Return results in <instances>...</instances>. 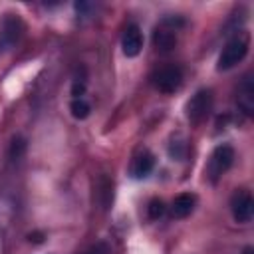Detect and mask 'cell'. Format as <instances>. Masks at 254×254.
Wrapping results in <instances>:
<instances>
[{"label":"cell","instance_id":"cell-1","mask_svg":"<svg viewBox=\"0 0 254 254\" xmlns=\"http://www.w3.org/2000/svg\"><path fill=\"white\" fill-rule=\"evenodd\" d=\"M248 48H250V36L246 32H238L234 34L222 48L220 56H218V62H216V69L218 71H226V69H232L236 64H240L246 54H248Z\"/></svg>","mask_w":254,"mask_h":254},{"label":"cell","instance_id":"cell-2","mask_svg":"<svg viewBox=\"0 0 254 254\" xmlns=\"http://www.w3.org/2000/svg\"><path fill=\"white\" fill-rule=\"evenodd\" d=\"M232 163H234V149L230 145H218V147H214V151L210 153V157L206 161V167H204L206 179L212 185L218 183V179L232 167Z\"/></svg>","mask_w":254,"mask_h":254},{"label":"cell","instance_id":"cell-3","mask_svg":"<svg viewBox=\"0 0 254 254\" xmlns=\"http://www.w3.org/2000/svg\"><path fill=\"white\" fill-rule=\"evenodd\" d=\"M151 83L161 93H175L183 83V69L179 65H175V64L161 65V67L153 69Z\"/></svg>","mask_w":254,"mask_h":254},{"label":"cell","instance_id":"cell-4","mask_svg":"<svg viewBox=\"0 0 254 254\" xmlns=\"http://www.w3.org/2000/svg\"><path fill=\"white\" fill-rule=\"evenodd\" d=\"M24 36V22L18 14H4L0 20V54L12 50Z\"/></svg>","mask_w":254,"mask_h":254},{"label":"cell","instance_id":"cell-5","mask_svg":"<svg viewBox=\"0 0 254 254\" xmlns=\"http://www.w3.org/2000/svg\"><path fill=\"white\" fill-rule=\"evenodd\" d=\"M185 22L181 18H165L153 32V46L157 52H169L177 44V32Z\"/></svg>","mask_w":254,"mask_h":254},{"label":"cell","instance_id":"cell-6","mask_svg":"<svg viewBox=\"0 0 254 254\" xmlns=\"http://www.w3.org/2000/svg\"><path fill=\"white\" fill-rule=\"evenodd\" d=\"M212 109V91L210 89H198L185 105V113H187V119L192 123V125H198L202 123L208 113Z\"/></svg>","mask_w":254,"mask_h":254},{"label":"cell","instance_id":"cell-7","mask_svg":"<svg viewBox=\"0 0 254 254\" xmlns=\"http://www.w3.org/2000/svg\"><path fill=\"white\" fill-rule=\"evenodd\" d=\"M230 212H232V218L240 224H246V222L252 220L254 200H252V194L246 189L234 190V194L230 196Z\"/></svg>","mask_w":254,"mask_h":254},{"label":"cell","instance_id":"cell-8","mask_svg":"<svg viewBox=\"0 0 254 254\" xmlns=\"http://www.w3.org/2000/svg\"><path fill=\"white\" fill-rule=\"evenodd\" d=\"M121 50L127 58H135L139 56V52L143 50V32L137 24H129L125 30H123V36H121Z\"/></svg>","mask_w":254,"mask_h":254},{"label":"cell","instance_id":"cell-9","mask_svg":"<svg viewBox=\"0 0 254 254\" xmlns=\"http://www.w3.org/2000/svg\"><path fill=\"white\" fill-rule=\"evenodd\" d=\"M155 167V157L149 149H141L133 155L131 159V165H129V175L133 179H145L149 177V173L153 171Z\"/></svg>","mask_w":254,"mask_h":254},{"label":"cell","instance_id":"cell-10","mask_svg":"<svg viewBox=\"0 0 254 254\" xmlns=\"http://www.w3.org/2000/svg\"><path fill=\"white\" fill-rule=\"evenodd\" d=\"M236 103L240 107V111L244 115H252L254 113V83L250 75H244L240 85H238V95H236Z\"/></svg>","mask_w":254,"mask_h":254},{"label":"cell","instance_id":"cell-11","mask_svg":"<svg viewBox=\"0 0 254 254\" xmlns=\"http://www.w3.org/2000/svg\"><path fill=\"white\" fill-rule=\"evenodd\" d=\"M194 202H196L194 194L183 192V194H179V196L173 200V204H171V214H173L175 218H187V216L194 210Z\"/></svg>","mask_w":254,"mask_h":254},{"label":"cell","instance_id":"cell-12","mask_svg":"<svg viewBox=\"0 0 254 254\" xmlns=\"http://www.w3.org/2000/svg\"><path fill=\"white\" fill-rule=\"evenodd\" d=\"M69 111H71V115L75 117V119H85L87 115H89V111H91V107H89V103L83 99V97H77V99H71V103H69Z\"/></svg>","mask_w":254,"mask_h":254},{"label":"cell","instance_id":"cell-13","mask_svg":"<svg viewBox=\"0 0 254 254\" xmlns=\"http://www.w3.org/2000/svg\"><path fill=\"white\" fill-rule=\"evenodd\" d=\"M147 214H149L151 220L161 218V216L165 214V202H163L161 198H153V200L149 202V206H147Z\"/></svg>","mask_w":254,"mask_h":254},{"label":"cell","instance_id":"cell-14","mask_svg":"<svg viewBox=\"0 0 254 254\" xmlns=\"http://www.w3.org/2000/svg\"><path fill=\"white\" fill-rule=\"evenodd\" d=\"M24 147H26V143H24V139H22V137L14 139V141H12V157H14V159H18V157H20V153L24 151Z\"/></svg>","mask_w":254,"mask_h":254},{"label":"cell","instance_id":"cell-15","mask_svg":"<svg viewBox=\"0 0 254 254\" xmlns=\"http://www.w3.org/2000/svg\"><path fill=\"white\" fill-rule=\"evenodd\" d=\"M87 254H109V250H107V246H105V244H97V246H93Z\"/></svg>","mask_w":254,"mask_h":254},{"label":"cell","instance_id":"cell-16","mask_svg":"<svg viewBox=\"0 0 254 254\" xmlns=\"http://www.w3.org/2000/svg\"><path fill=\"white\" fill-rule=\"evenodd\" d=\"M242 254H254V248H252V246H246V248L242 250Z\"/></svg>","mask_w":254,"mask_h":254}]
</instances>
